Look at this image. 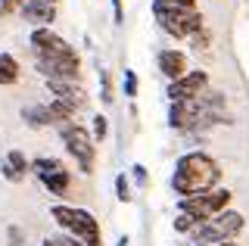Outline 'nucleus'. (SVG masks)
Returning <instances> with one entry per match:
<instances>
[{
    "instance_id": "f257e3e1",
    "label": "nucleus",
    "mask_w": 249,
    "mask_h": 246,
    "mask_svg": "<svg viewBox=\"0 0 249 246\" xmlns=\"http://www.w3.org/2000/svg\"><path fill=\"white\" fill-rule=\"evenodd\" d=\"M218 178H221V168H218L212 156H206V153H184L175 165V175H171V187L184 199V196L215 190Z\"/></svg>"
},
{
    "instance_id": "f03ea898",
    "label": "nucleus",
    "mask_w": 249,
    "mask_h": 246,
    "mask_svg": "<svg viewBox=\"0 0 249 246\" xmlns=\"http://www.w3.org/2000/svg\"><path fill=\"white\" fill-rule=\"evenodd\" d=\"M153 16L159 22V28L171 37H193L202 32V16L196 6H181L171 0H156L153 3Z\"/></svg>"
},
{
    "instance_id": "7ed1b4c3",
    "label": "nucleus",
    "mask_w": 249,
    "mask_h": 246,
    "mask_svg": "<svg viewBox=\"0 0 249 246\" xmlns=\"http://www.w3.org/2000/svg\"><path fill=\"white\" fill-rule=\"evenodd\" d=\"M50 218L66 230L69 237L81 240L84 246H103V234H100V221L93 218L88 209H75V206H62L56 203L50 209Z\"/></svg>"
},
{
    "instance_id": "20e7f679",
    "label": "nucleus",
    "mask_w": 249,
    "mask_h": 246,
    "mask_svg": "<svg viewBox=\"0 0 249 246\" xmlns=\"http://www.w3.org/2000/svg\"><path fill=\"white\" fill-rule=\"evenodd\" d=\"M243 215L240 212H231V209H224V212H218L212 215V218H206V221H196V228L190 230V237L196 243H209V246H215V243H228L231 237H237L240 230H243Z\"/></svg>"
},
{
    "instance_id": "39448f33",
    "label": "nucleus",
    "mask_w": 249,
    "mask_h": 246,
    "mask_svg": "<svg viewBox=\"0 0 249 246\" xmlns=\"http://www.w3.org/2000/svg\"><path fill=\"white\" fill-rule=\"evenodd\" d=\"M62 134V143H66V150L75 156L78 168H81L84 175H93V162H97V147H93V134L88 131V128L81 125H62L59 128Z\"/></svg>"
},
{
    "instance_id": "423d86ee",
    "label": "nucleus",
    "mask_w": 249,
    "mask_h": 246,
    "mask_svg": "<svg viewBox=\"0 0 249 246\" xmlns=\"http://www.w3.org/2000/svg\"><path fill=\"white\" fill-rule=\"evenodd\" d=\"M231 196H233V193H231L228 187L206 190V193H196V196H184V199H181V212L193 215L196 221H206V218H212V215H218V212L228 209Z\"/></svg>"
},
{
    "instance_id": "0eeeda50",
    "label": "nucleus",
    "mask_w": 249,
    "mask_h": 246,
    "mask_svg": "<svg viewBox=\"0 0 249 246\" xmlns=\"http://www.w3.org/2000/svg\"><path fill=\"white\" fill-rule=\"evenodd\" d=\"M31 172L37 175V181L50 190L53 196H66L69 193V184H72V172L53 156H37L31 162Z\"/></svg>"
},
{
    "instance_id": "6e6552de",
    "label": "nucleus",
    "mask_w": 249,
    "mask_h": 246,
    "mask_svg": "<svg viewBox=\"0 0 249 246\" xmlns=\"http://www.w3.org/2000/svg\"><path fill=\"white\" fill-rule=\"evenodd\" d=\"M37 72L47 81H75L81 72V59L75 50L56 53V56H37Z\"/></svg>"
},
{
    "instance_id": "1a4fd4ad",
    "label": "nucleus",
    "mask_w": 249,
    "mask_h": 246,
    "mask_svg": "<svg viewBox=\"0 0 249 246\" xmlns=\"http://www.w3.org/2000/svg\"><path fill=\"white\" fill-rule=\"evenodd\" d=\"M206 88H209V75L202 72V69H196V72H187L184 78L171 81L168 90H165V97L171 100V103H181V100H196L199 94H206Z\"/></svg>"
},
{
    "instance_id": "9d476101",
    "label": "nucleus",
    "mask_w": 249,
    "mask_h": 246,
    "mask_svg": "<svg viewBox=\"0 0 249 246\" xmlns=\"http://www.w3.org/2000/svg\"><path fill=\"white\" fill-rule=\"evenodd\" d=\"M19 13L35 28H50V22L56 19V0H25Z\"/></svg>"
},
{
    "instance_id": "9b49d317",
    "label": "nucleus",
    "mask_w": 249,
    "mask_h": 246,
    "mask_svg": "<svg viewBox=\"0 0 249 246\" xmlns=\"http://www.w3.org/2000/svg\"><path fill=\"white\" fill-rule=\"evenodd\" d=\"M31 47H35V56H56V53L72 50L53 28H35L31 32Z\"/></svg>"
},
{
    "instance_id": "f8f14e48",
    "label": "nucleus",
    "mask_w": 249,
    "mask_h": 246,
    "mask_svg": "<svg viewBox=\"0 0 249 246\" xmlns=\"http://www.w3.org/2000/svg\"><path fill=\"white\" fill-rule=\"evenodd\" d=\"M47 88H50L53 100H59V103L72 106V109H81L84 103H88V94H84L81 88H78L75 81H47Z\"/></svg>"
},
{
    "instance_id": "ddd939ff",
    "label": "nucleus",
    "mask_w": 249,
    "mask_h": 246,
    "mask_svg": "<svg viewBox=\"0 0 249 246\" xmlns=\"http://www.w3.org/2000/svg\"><path fill=\"white\" fill-rule=\"evenodd\" d=\"M156 66H159V72L165 75L168 81H178L187 75V56L181 50H162L159 56H156Z\"/></svg>"
},
{
    "instance_id": "4468645a",
    "label": "nucleus",
    "mask_w": 249,
    "mask_h": 246,
    "mask_svg": "<svg viewBox=\"0 0 249 246\" xmlns=\"http://www.w3.org/2000/svg\"><path fill=\"white\" fill-rule=\"evenodd\" d=\"M22 119H25L31 128H47V125H53V122H50V112H47V103H44V106H22Z\"/></svg>"
},
{
    "instance_id": "2eb2a0df",
    "label": "nucleus",
    "mask_w": 249,
    "mask_h": 246,
    "mask_svg": "<svg viewBox=\"0 0 249 246\" xmlns=\"http://www.w3.org/2000/svg\"><path fill=\"white\" fill-rule=\"evenodd\" d=\"M19 81V63L10 53H0V84H16Z\"/></svg>"
},
{
    "instance_id": "dca6fc26",
    "label": "nucleus",
    "mask_w": 249,
    "mask_h": 246,
    "mask_svg": "<svg viewBox=\"0 0 249 246\" xmlns=\"http://www.w3.org/2000/svg\"><path fill=\"white\" fill-rule=\"evenodd\" d=\"M3 162L10 165L16 175H22V178H25V175L31 172V162L25 159V153H19V150H10V153H6V159H3Z\"/></svg>"
},
{
    "instance_id": "f3484780",
    "label": "nucleus",
    "mask_w": 249,
    "mask_h": 246,
    "mask_svg": "<svg viewBox=\"0 0 249 246\" xmlns=\"http://www.w3.org/2000/svg\"><path fill=\"white\" fill-rule=\"evenodd\" d=\"M100 100H103V103L109 106V103H112V78H109V72H106V69H100Z\"/></svg>"
},
{
    "instance_id": "a211bd4d",
    "label": "nucleus",
    "mask_w": 249,
    "mask_h": 246,
    "mask_svg": "<svg viewBox=\"0 0 249 246\" xmlns=\"http://www.w3.org/2000/svg\"><path fill=\"white\" fill-rule=\"evenodd\" d=\"M115 196H119V203H131V184H128V178L124 175H115Z\"/></svg>"
},
{
    "instance_id": "6ab92c4d",
    "label": "nucleus",
    "mask_w": 249,
    "mask_h": 246,
    "mask_svg": "<svg viewBox=\"0 0 249 246\" xmlns=\"http://www.w3.org/2000/svg\"><path fill=\"white\" fill-rule=\"evenodd\" d=\"M193 228H196V218L187 215V212H178V218H175V230H178V234H190Z\"/></svg>"
},
{
    "instance_id": "aec40b11",
    "label": "nucleus",
    "mask_w": 249,
    "mask_h": 246,
    "mask_svg": "<svg viewBox=\"0 0 249 246\" xmlns=\"http://www.w3.org/2000/svg\"><path fill=\"white\" fill-rule=\"evenodd\" d=\"M93 141H103V137L109 134V119L106 115H93V128H90Z\"/></svg>"
},
{
    "instance_id": "412c9836",
    "label": "nucleus",
    "mask_w": 249,
    "mask_h": 246,
    "mask_svg": "<svg viewBox=\"0 0 249 246\" xmlns=\"http://www.w3.org/2000/svg\"><path fill=\"white\" fill-rule=\"evenodd\" d=\"M124 97H137V72L124 69Z\"/></svg>"
},
{
    "instance_id": "4be33fe9",
    "label": "nucleus",
    "mask_w": 249,
    "mask_h": 246,
    "mask_svg": "<svg viewBox=\"0 0 249 246\" xmlns=\"http://www.w3.org/2000/svg\"><path fill=\"white\" fill-rule=\"evenodd\" d=\"M22 3H25V0H0V16H10V13L22 10Z\"/></svg>"
},
{
    "instance_id": "5701e85b",
    "label": "nucleus",
    "mask_w": 249,
    "mask_h": 246,
    "mask_svg": "<svg viewBox=\"0 0 249 246\" xmlns=\"http://www.w3.org/2000/svg\"><path fill=\"white\" fill-rule=\"evenodd\" d=\"M131 178H134L140 187H146V181H150V178H146V168L140 165V162H137V165H131Z\"/></svg>"
},
{
    "instance_id": "b1692460",
    "label": "nucleus",
    "mask_w": 249,
    "mask_h": 246,
    "mask_svg": "<svg viewBox=\"0 0 249 246\" xmlns=\"http://www.w3.org/2000/svg\"><path fill=\"white\" fill-rule=\"evenodd\" d=\"M10 246H22V230L16 228V225L10 228Z\"/></svg>"
},
{
    "instance_id": "393cba45",
    "label": "nucleus",
    "mask_w": 249,
    "mask_h": 246,
    "mask_svg": "<svg viewBox=\"0 0 249 246\" xmlns=\"http://www.w3.org/2000/svg\"><path fill=\"white\" fill-rule=\"evenodd\" d=\"M206 44H209V35L206 32H196V35H193V47H196V50L206 47Z\"/></svg>"
},
{
    "instance_id": "a878e982",
    "label": "nucleus",
    "mask_w": 249,
    "mask_h": 246,
    "mask_svg": "<svg viewBox=\"0 0 249 246\" xmlns=\"http://www.w3.org/2000/svg\"><path fill=\"white\" fill-rule=\"evenodd\" d=\"M56 243H59V246H84L81 240H75V237H69V234H66V237H59Z\"/></svg>"
},
{
    "instance_id": "bb28decb",
    "label": "nucleus",
    "mask_w": 249,
    "mask_h": 246,
    "mask_svg": "<svg viewBox=\"0 0 249 246\" xmlns=\"http://www.w3.org/2000/svg\"><path fill=\"white\" fill-rule=\"evenodd\" d=\"M112 10H115V22H122V0H112Z\"/></svg>"
},
{
    "instance_id": "cd10ccee",
    "label": "nucleus",
    "mask_w": 249,
    "mask_h": 246,
    "mask_svg": "<svg viewBox=\"0 0 249 246\" xmlns=\"http://www.w3.org/2000/svg\"><path fill=\"white\" fill-rule=\"evenodd\" d=\"M171 3H181V6H196V0H171Z\"/></svg>"
},
{
    "instance_id": "c85d7f7f",
    "label": "nucleus",
    "mask_w": 249,
    "mask_h": 246,
    "mask_svg": "<svg viewBox=\"0 0 249 246\" xmlns=\"http://www.w3.org/2000/svg\"><path fill=\"white\" fill-rule=\"evenodd\" d=\"M115 246H128V237H119V243H115Z\"/></svg>"
},
{
    "instance_id": "c756f323",
    "label": "nucleus",
    "mask_w": 249,
    "mask_h": 246,
    "mask_svg": "<svg viewBox=\"0 0 249 246\" xmlns=\"http://www.w3.org/2000/svg\"><path fill=\"white\" fill-rule=\"evenodd\" d=\"M215 246H237V243H231V240H228V243H215Z\"/></svg>"
},
{
    "instance_id": "7c9ffc66",
    "label": "nucleus",
    "mask_w": 249,
    "mask_h": 246,
    "mask_svg": "<svg viewBox=\"0 0 249 246\" xmlns=\"http://www.w3.org/2000/svg\"><path fill=\"white\" fill-rule=\"evenodd\" d=\"M196 246H209V243H196Z\"/></svg>"
}]
</instances>
